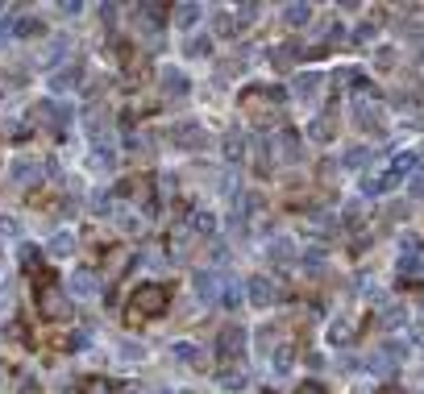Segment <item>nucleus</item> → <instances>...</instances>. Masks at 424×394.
<instances>
[{
    "mask_svg": "<svg viewBox=\"0 0 424 394\" xmlns=\"http://www.w3.org/2000/svg\"><path fill=\"white\" fill-rule=\"evenodd\" d=\"M125 265H129V254H125V249H113V254H108V278L125 274Z\"/></svg>",
    "mask_w": 424,
    "mask_h": 394,
    "instance_id": "21",
    "label": "nucleus"
},
{
    "mask_svg": "<svg viewBox=\"0 0 424 394\" xmlns=\"http://www.w3.org/2000/svg\"><path fill=\"white\" fill-rule=\"evenodd\" d=\"M375 67L378 71H391V67H395V50H391V46H383V50L375 54Z\"/></svg>",
    "mask_w": 424,
    "mask_h": 394,
    "instance_id": "28",
    "label": "nucleus"
},
{
    "mask_svg": "<svg viewBox=\"0 0 424 394\" xmlns=\"http://www.w3.org/2000/svg\"><path fill=\"white\" fill-rule=\"evenodd\" d=\"M345 162H349V166H362V162H366V150H349V158H345Z\"/></svg>",
    "mask_w": 424,
    "mask_h": 394,
    "instance_id": "37",
    "label": "nucleus"
},
{
    "mask_svg": "<svg viewBox=\"0 0 424 394\" xmlns=\"http://www.w3.org/2000/svg\"><path fill=\"white\" fill-rule=\"evenodd\" d=\"M162 311H167V287L146 282V287H138V291H134L125 320H129V324H141V320H154V315H162Z\"/></svg>",
    "mask_w": 424,
    "mask_h": 394,
    "instance_id": "2",
    "label": "nucleus"
},
{
    "mask_svg": "<svg viewBox=\"0 0 424 394\" xmlns=\"http://www.w3.org/2000/svg\"><path fill=\"white\" fill-rule=\"evenodd\" d=\"M158 84H162V91H167V96H188V75H184L179 67H162Z\"/></svg>",
    "mask_w": 424,
    "mask_h": 394,
    "instance_id": "11",
    "label": "nucleus"
},
{
    "mask_svg": "<svg viewBox=\"0 0 424 394\" xmlns=\"http://www.w3.org/2000/svg\"><path fill=\"white\" fill-rule=\"evenodd\" d=\"M34 121H38L46 133H63L67 125H71V108H67V104H58V100H38Z\"/></svg>",
    "mask_w": 424,
    "mask_h": 394,
    "instance_id": "4",
    "label": "nucleus"
},
{
    "mask_svg": "<svg viewBox=\"0 0 424 394\" xmlns=\"http://www.w3.org/2000/svg\"><path fill=\"white\" fill-rule=\"evenodd\" d=\"M416 166H420V154H395V162H391V183L404 178V175H412Z\"/></svg>",
    "mask_w": 424,
    "mask_h": 394,
    "instance_id": "14",
    "label": "nucleus"
},
{
    "mask_svg": "<svg viewBox=\"0 0 424 394\" xmlns=\"http://www.w3.org/2000/svg\"><path fill=\"white\" fill-rule=\"evenodd\" d=\"M283 299V287L271 278H250V303L254 307H271Z\"/></svg>",
    "mask_w": 424,
    "mask_h": 394,
    "instance_id": "9",
    "label": "nucleus"
},
{
    "mask_svg": "<svg viewBox=\"0 0 424 394\" xmlns=\"http://www.w3.org/2000/svg\"><path fill=\"white\" fill-rule=\"evenodd\" d=\"M412 336H416V341L424 345V324H416V328H412Z\"/></svg>",
    "mask_w": 424,
    "mask_h": 394,
    "instance_id": "39",
    "label": "nucleus"
},
{
    "mask_svg": "<svg viewBox=\"0 0 424 394\" xmlns=\"http://www.w3.org/2000/svg\"><path fill=\"white\" fill-rule=\"evenodd\" d=\"M321 88H325V75H316V71H304V75H295V100L300 104H312L316 96H321Z\"/></svg>",
    "mask_w": 424,
    "mask_h": 394,
    "instance_id": "10",
    "label": "nucleus"
},
{
    "mask_svg": "<svg viewBox=\"0 0 424 394\" xmlns=\"http://www.w3.org/2000/svg\"><path fill=\"white\" fill-rule=\"evenodd\" d=\"M158 187H162V195H175V178L162 175V178H158Z\"/></svg>",
    "mask_w": 424,
    "mask_h": 394,
    "instance_id": "38",
    "label": "nucleus"
},
{
    "mask_svg": "<svg viewBox=\"0 0 424 394\" xmlns=\"http://www.w3.org/2000/svg\"><path fill=\"white\" fill-rule=\"evenodd\" d=\"M349 336H354V324H349V320H333V328H329V341H333V345H345Z\"/></svg>",
    "mask_w": 424,
    "mask_h": 394,
    "instance_id": "18",
    "label": "nucleus"
},
{
    "mask_svg": "<svg viewBox=\"0 0 424 394\" xmlns=\"http://www.w3.org/2000/svg\"><path fill=\"white\" fill-rule=\"evenodd\" d=\"M308 137H312V141H333V121L329 117H316V121L308 125Z\"/></svg>",
    "mask_w": 424,
    "mask_h": 394,
    "instance_id": "16",
    "label": "nucleus"
},
{
    "mask_svg": "<svg viewBox=\"0 0 424 394\" xmlns=\"http://www.w3.org/2000/svg\"><path fill=\"white\" fill-rule=\"evenodd\" d=\"M241 299H245V295H241V282H225V295H221V303H225V307H237Z\"/></svg>",
    "mask_w": 424,
    "mask_h": 394,
    "instance_id": "25",
    "label": "nucleus"
},
{
    "mask_svg": "<svg viewBox=\"0 0 424 394\" xmlns=\"http://www.w3.org/2000/svg\"><path fill=\"white\" fill-rule=\"evenodd\" d=\"M17 34H25V38H30V34H42V21H38V17H21V21H17Z\"/></svg>",
    "mask_w": 424,
    "mask_h": 394,
    "instance_id": "31",
    "label": "nucleus"
},
{
    "mask_svg": "<svg viewBox=\"0 0 424 394\" xmlns=\"http://www.w3.org/2000/svg\"><path fill=\"white\" fill-rule=\"evenodd\" d=\"M67 287H71L67 295H75V299H96L100 295V274L96 270H71V282Z\"/></svg>",
    "mask_w": 424,
    "mask_h": 394,
    "instance_id": "8",
    "label": "nucleus"
},
{
    "mask_svg": "<svg viewBox=\"0 0 424 394\" xmlns=\"http://www.w3.org/2000/svg\"><path fill=\"white\" fill-rule=\"evenodd\" d=\"M208 50H212V38H188V46H184L188 58H208Z\"/></svg>",
    "mask_w": 424,
    "mask_h": 394,
    "instance_id": "20",
    "label": "nucleus"
},
{
    "mask_svg": "<svg viewBox=\"0 0 424 394\" xmlns=\"http://www.w3.org/2000/svg\"><path fill=\"white\" fill-rule=\"evenodd\" d=\"M271 254H275V262H287V258L295 254V245H291L287 237H275V241H271Z\"/></svg>",
    "mask_w": 424,
    "mask_h": 394,
    "instance_id": "23",
    "label": "nucleus"
},
{
    "mask_svg": "<svg viewBox=\"0 0 424 394\" xmlns=\"http://www.w3.org/2000/svg\"><path fill=\"white\" fill-rule=\"evenodd\" d=\"M175 17H179L184 25H191V21L200 17V4H175Z\"/></svg>",
    "mask_w": 424,
    "mask_h": 394,
    "instance_id": "30",
    "label": "nucleus"
},
{
    "mask_svg": "<svg viewBox=\"0 0 424 394\" xmlns=\"http://www.w3.org/2000/svg\"><path fill=\"white\" fill-rule=\"evenodd\" d=\"M46 249H50V258H67V254L75 249V237H71V232H54Z\"/></svg>",
    "mask_w": 424,
    "mask_h": 394,
    "instance_id": "15",
    "label": "nucleus"
},
{
    "mask_svg": "<svg viewBox=\"0 0 424 394\" xmlns=\"http://www.w3.org/2000/svg\"><path fill=\"white\" fill-rule=\"evenodd\" d=\"M46 175V166L38 162V158H13V166H8V178L17 183V187H38Z\"/></svg>",
    "mask_w": 424,
    "mask_h": 394,
    "instance_id": "7",
    "label": "nucleus"
},
{
    "mask_svg": "<svg viewBox=\"0 0 424 394\" xmlns=\"http://www.w3.org/2000/svg\"><path fill=\"white\" fill-rule=\"evenodd\" d=\"M79 394H113V386H108L104 378H88V382L79 386Z\"/></svg>",
    "mask_w": 424,
    "mask_h": 394,
    "instance_id": "26",
    "label": "nucleus"
},
{
    "mask_svg": "<svg viewBox=\"0 0 424 394\" xmlns=\"http://www.w3.org/2000/svg\"><path fill=\"white\" fill-rule=\"evenodd\" d=\"M291 394H329V390H325L321 382H300V386H295Z\"/></svg>",
    "mask_w": 424,
    "mask_h": 394,
    "instance_id": "34",
    "label": "nucleus"
},
{
    "mask_svg": "<svg viewBox=\"0 0 424 394\" xmlns=\"http://www.w3.org/2000/svg\"><path fill=\"white\" fill-rule=\"evenodd\" d=\"M38 315H42V320H50V324L67 320V315H71V295H67L63 287L46 282V287L38 291Z\"/></svg>",
    "mask_w": 424,
    "mask_h": 394,
    "instance_id": "3",
    "label": "nucleus"
},
{
    "mask_svg": "<svg viewBox=\"0 0 424 394\" xmlns=\"http://www.w3.org/2000/svg\"><path fill=\"white\" fill-rule=\"evenodd\" d=\"M383 324H387V328H399V324H404V307L399 303L383 307Z\"/></svg>",
    "mask_w": 424,
    "mask_h": 394,
    "instance_id": "24",
    "label": "nucleus"
},
{
    "mask_svg": "<svg viewBox=\"0 0 424 394\" xmlns=\"http://www.w3.org/2000/svg\"><path fill=\"white\" fill-rule=\"evenodd\" d=\"M92 166H100V171H108V166H117V154H113L108 145H100V141H96V150H92Z\"/></svg>",
    "mask_w": 424,
    "mask_h": 394,
    "instance_id": "19",
    "label": "nucleus"
},
{
    "mask_svg": "<svg viewBox=\"0 0 424 394\" xmlns=\"http://www.w3.org/2000/svg\"><path fill=\"white\" fill-rule=\"evenodd\" d=\"M308 21H312V8H308V4H283V25L300 29V25H308Z\"/></svg>",
    "mask_w": 424,
    "mask_h": 394,
    "instance_id": "13",
    "label": "nucleus"
},
{
    "mask_svg": "<svg viewBox=\"0 0 424 394\" xmlns=\"http://www.w3.org/2000/svg\"><path fill=\"white\" fill-rule=\"evenodd\" d=\"M138 357H141V345H129V341L121 345V361H138Z\"/></svg>",
    "mask_w": 424,
    "mask_h": 394,
    "instance_id": "35",
    "label": "nucleus"
},
{
    "mask_svg": "<svg viewBox=\"0 0 424 394\" xmlns=\"http://www.w3.org/2000/svg\"><path fill=\"white\" fill-rule=\"evenodd\" d=\"M217 353H221V361H229V365H233V361H245V328H241V324H225Z\"/></svg>",
    "mask_w": 424,
    "mask_h": 394,
    "instance_id": "5",
    "label": "nucleus"
},
{
    "mask_svg": "<svg viewBox=\"0 0 424 394\" xmlns=\"http://www.w3.org/2000/svg\"><path fill=\"white\" fill-rule=\"evenodd\" d=\"M237 108H241L245 125H254V129H275V125H283V96H279V88H250V91H241Z\"/></svg>",
    "mask_w": 424,
    "mask_h": 394,
    "instance_id": "1",
    "label": "nucleus"
},
{
    "mask_svg": "<svg viewBox=\"0 0 424 394\" xmlns=\"http://www.w3.org/2000/svg\"><path fill=\"white\" fill-rule=\"evenodd\" d=\"M225 150H229V158H241V154H245V141H241V133H229V137H225Z\"/></svg>",
    "mask_w": 424,
    "mask_h": 394,
    "instance_id": "32",
    "label": "nucleus"
},
{
    "mask_svg": "<svg viewBox=\"0 0 424 394\" xmlns=\"http://www.w3.org/2000/svg\"><path fill=\"white\" fill-rule=\"evenodd\" d=\"M171 357H179V361H195V345H188V341H175V345H171Z\"/></svg>",
    "mask_w": 424,
    "mask_h": 394,
    "instance_id": "29",
    "label": "nucleus"
},
{
    "mask_svg": "<svg viewBox=\"0 0 424 394\" xmlns=\"http://www.w3.org/2000/svg\"><path fill=\"white\" fill-rule=\"evenodd\" d=\"M378 394H404V390H395V386H383V390H378Z\"/></svg>",
    "mask_w": 424,
    "mask_h": 394,
    "instance_id": "40",
    "label": "nucleus"
},
{
    "mask_svg": "<svg viewBox=\"0 0 424 394\" xmlns=\"http://www.w3.org/2000/svg\"><path fill=\"white\" fill-rule=\"evenodd\" d=\"M171 145H179V150H204L208 145V133H204V125H195V121H179V125H171Z\"/></svg>",
    "mask_w": 424,
    "mask_h": 394,
    "instance_id": "6",
    "label": "nucleus"
},
{
    "mask_svg": "<svg viewBox=\"0 0 424 394\" xmlns=\"http://www.w3.org/2000/svg\"><path fill=\"white\" fill-rule=\"evenodd\" d=\"M295 54H300V46H275V50H271V63H275V67H283V71H287V67H291V63H295Z\"/></svg>",
    "mask_w": 424,
    "mask_h": 394,
    "instance_id": "17",
    "label": "nucleus"
},
{
    "mask_svg": "<svg viewBox=\"0 0 424 394\" xmlns=\"http://www.w3.org/2000/svg\"><path fill=\"white\" fill-rule=\"evenodd\" d=\"M4 303H8V295H4V287H0V307H4Z\"/></svg>",
    "mask_w": 424,
    "mask_h": 394,
    "instance_id": "41",
    "label": "nucleus"
},
{
    "mask_svg": "<svg viewBox=\"0 0 424 394\" xmlns=\"http://www.w3.org/2000/svg\"><path fill=\"white\" fill-rule=\"evenodd\" d=\"M0 378H4V365H0Z\"/></svg>",
    "mask_w": 424,
    "mask_h": 394,
    "instance_id": "42",
    "label": "nucleus"
},
{
    "mask_svg": "<svg viewBox=\"0 0 424 394\" xmlns=\"http://www.w3.org/2000/svg\"><path fill=\"white\" fill-rule=\"evenodd\" d=\"M21 262L34 270V265L42 262V249H38V245H21Z\"/></svg>",
    "mask_w": 424,
    "mask_h": 394,
    "instance_id": "33",
    "label": "nucleus"
},
{
    "mask_svg": "<svg viewBox=\"0 0 424 394\" xmlns=\"http://www.w3.org/2000/svg\"><path fill=\"white\" fill-rule=\"evenodd\" d=\"M104 121H108V112H100V104H92V108H88V129L100 133L104 129Z\"/></svg>",
    "mask_w": 424,
    "mask_h": 394,
    "instance_id": "27",
    "label": "nucleus"
},
{
    "mask_svg": "<svg viewBox=\"0 0 424 394\" xmlns=\"http://www.w3.org/2000/svg\"><path fill=\"white\" fill-rule=\"evenodd\" d=\"M217 291H221V278H217L212 270H200V274H195V295H200L204 303H212Z\"/></svg>",
    "mask_w": 424,
    "mask_h": 394,
    "instance_id": "12",
    "label": "nucleus"
},
{
    "mask_svg": "<svg viewBox=\"0 0 424 394\" xmlns=\"http://www.w3.org/2000/svg\"><path fill=\"white\" fill-rule=\"evenodd\" d=\"M67 84H75V71H58L54 75V88H67Z\"/></svg>",
    "mask_w": 424,
    "mask_h": 394,
    "instance_id": "36",
    "label": "nucleus"
},
{
    "mask_svg": "<svg viewBox=\"0 0 424 394\" xmlns=\"http://www.w3.org/2000/svg\"><path fill=\"white\" fill-rule=\"evenodd\" d=\"M125 195H129V199H146V195H150V178H129V183H125Z\"/></svg>",
    "mask_w": 424,
    "mask_h": 394,
    "instance_id": "22",
    "label": "nucleus"
}]
</instances>
